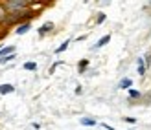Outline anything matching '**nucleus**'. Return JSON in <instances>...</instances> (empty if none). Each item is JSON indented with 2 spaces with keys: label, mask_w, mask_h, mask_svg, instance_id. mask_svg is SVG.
<instances>
[{
  "label": "nucleus",
  "mask_w": 151,
  "mask_h": 130,
  "mask_svg": "<svg viewBox=\"0 0 151 130\" xmlns=\"http://www.w3.org/2000/svg\"><path fill=\"white\" fill-rule=\"evenodd\" d=\"M109 42H111V35H105V37H101V39L98 40V44L94 46L92 50H98V48H103V46H105V44H109Z\"/></svg>",
  "instance_id": "6"
},
{
  "label": "nucleus",
  "mask_w": 151,
  "mask_h": 130,
  "mask_svg": "<svg viewBox=\"0 0 151 130\" xmlns=\"http://www.w3.org/2000/svg\"><path fill=\"white\" fill-rule=\"evenodd\" d=\"M29 28H32V24H20L17 29H15V33H17V35H24L26 31H29Z\"/></svg>",
  "instance_id": "8"
},
{
  "label": "nucleus",
  "mask_w": 151,
  "mask_h": 130,
  "mask_svg": "<svg viewBox=\"0 0 151 130\" xmlns=\"http://www.w3.org/2000/svg\"><path fill=\"white\" fill-rule=\"evenodd\" d=\"M24 70H28V72H35V70H37V63H24Z\"/></svg>",
  "instance_id": "12"
},
{
  "label": "nucleus",
  "mask_w": 151,
  "mask_h": 130,
  "mask_svg": "<svg viewBox=\"0 0 151 130\" xmlns=\"http://www.w3.org/2000/svg\"><path fill=\"white\" fill-rule=\"evenodd\" d=\"M7 17H9V13H7L6 6H4L2 2H0V26H2L4 22H6V18H7Z\"/></svg>",
  "instance_id": "4"
},
{
  "label": "nucleus",
  "mask_w": 151,
  "mask_h": 130,
  "mask_svg": "<svg viewBox=\"0 0 151 130\" xmlns=\"http://www.w3.org/2000/svg\"><path fill=\"white\" fill-rule=\"evenodd\" d=\"M68 44H70V40H65V42H63V44H61V46H59V48L55 50V53H63L66 48H68Z\"/></svg>",
  "instance_id": "13"
},
{
  "label": "nucleus",
  "mask_w": 151,
  "mask_h": 130,
  "mask_svg": "<svg viewBox=\"0 0 151 130\" xmlns=\"http://www.w3.org/2000/svg\"><path fill=\"white\" fill-rule=\"evenodd\" d=\"M118 86L122 88V90H131V88H133V81H131L129 77H125V79L120 81V85H118Z\"/></svg>",
  "instance_id": "5"
},
{
  "label": "nucleus",
  "mask_w": 151,
  "mask_h": 130,
  "mask_svg": "<svg viewBox=\"0 0 151 130\" xmlns=\"http://www.w3.org/2000/svg\"><path fill=\"white\" fill-rule=\"evenodd\" d=\"M146 70H147L146 64H138V68H137V72H138L140 77H144V75H146Z\"/></svg>",
  "instance_id": "14"
},
{
  "label": "nucleus",
  "mask_w": 151,
  "mask_h": 130,
  "mask_svg": "<svg viewBox=\"0 0 151 130\" xmlns=\"http://www.w3.org/2000/svg\"><path fill=\"white\" fill-rule=\"evenodd\" d=\"M13 90H15V86H13V85H0V94H2V95L11 94Z\"/></svg>",
  "instance_id": "10"
},
{
  "label": "nucleus",
  "mask_w": 151,
  "mask_h": 130,
  "mask_svg": "<svg viewBox=\"0 0 151 130\" xmlns=\"http://www.w3.org/2000/svg\"><path fill=\"white\" fill-rule=\"evenodd\" d=\"M61 63H63V60H57V63H54V64H52V66H50V73H54V72H55V68H57L59 64H61Z\"/></svg>",
  "instance_id": "16"
},
{
  "label": "nucleus",
  "mask_w": 151,
  "mask_h": 130,
  "mask_svg": "<svg viewBox=\"0 0 151 130\" xmlns=\"http://www.w3.org/2000/svg\"><path fill=\"white\" fill-rule=\"evenodd\" d=\"M124 121H125V123H129V125H134V123H137V119H134V117H124Z\"/></svg>",
  "instance_id": "17"
},
{
  "label": "nucleus",
  "mask_w": 151,
  "mask_h": 130,
  "mask_svg": "<svg viewBox=\"0 0 151 130\" xmlns=\"http://www.w3.org/2000/svg\"><path fill=\"white\" fill-rule=\"evenodd\" d=\"M105 22V13H98V17H96V24H103Z\"/></svg>",
  "instance_id": "15"
},
{
  "label": "nucleus",
  "mask_w": 151,
  "mask_h": 130,
  "mask_svg": "<svg viewBox=\"0 0 151 130\" xmlns=\"http://www.w3.org/2000/svg\"><path fill=\"white\" fill-rule=\"evenodd\" d=\"M6 6L7 13H17V11H24V9H29L35 2L32 0H4L2 2Z\"/></svg>",
  "instance_id": "1"
},
{
  "label": "nucleus",
  "mask_w": 151,
  "mask_h": 130,
  "mask_svg": "<svg viewBox=\"0 0 151 130\" xmlns=\"http://www.w3.org/2000/svg\"><path fill=\"white\" fill-rule=\"evenodd\" d=\"M15 46H6V48H2L0 50V59L2 57H7V55H15Z\"/></svg>",
  "instance_id": "3"
},
{
  "label": "nucleus",
  "mask_w": 151,
  "mask_h": 130,
  "mask_svg": "<svg viewBox=\"0 0 151 130\" xmlns=\"http://www.w3.org/2000/svg\"><path fill=\"white\" fill-rule=\"evenodd\" d=\"M88 63H90L88 59H81L79 63H78V72H79V73H83V72H87V68H88Z\"/></svg>",
  "instance_id": "7"
},
{
  "label": "nucleus",
  "mask_w": 151,
  "mask_h": 130,
  "mask_svg": "<svg viewBox=\"0 0 151 130\" xmlns=\"http://www.w3.org/2000/svg\"><path fill=\"white\" fill-rule=\"evenodd\" d=\"M144 60H146V68H147V66L151 64V53H147V55H146V59H144Z\"/></svg>",
  "instance_id": "18"
},
{
  "label": "nucleus",
  "mask_w": 151,
  "mask_h": 130,
  "mask_svg": "<svg viewBox=\"0 0 151 130\" xmlns=\"http://www.w3.org/2000/svg\"><path fill=\"white\" fill-rule=\"evenodd\" d=\"M76 94L81 95V94H83V88H81V86H76Z\"/></svg>",
  "instance_id": "19"
},
{
  "label": "nucleus",
  "mask_w": 151,
  "mask_h": 130,
  "mask_svg": "<svg viewBox=\"0 0 151 130\" xmlns=\"http://www.w3.org/2000/svg\"><path fill=\"white\" fill-rule=\"evenodd\" d=\"M54 28H55V26H54V22H50V20H48V22H44V24H42L39 29H37V33L42 37V35H46V33H50V31H54Z\"/></svg>",
  "instance_id": "2"
},
{
  "label": "nucleus",
  "mask_w": 151,
  "mask_h": 130,
  "mask_svg": "<svg viewBox=\"0 0 151 130\" xmlns=\"http://www.w3.org/2000/svg\"><path fill=\"white\" fill-rule=\"evenodd\" d=\"M149 6H151V2H149Z\"/></svg>",
  "instance_id": "20"
},
{
  "label": "nucleus",
  "mask_w": 151,
  "mask_h": 130,
  "mask_svg": "<svg viewBox=\"0 0 151 130\" xmlns=\"http://www.w3.org/2000/svg\"><path fill=\"white\" fill-rule=\"evenodd\" d=\"M79 123H81L83 126H96V125H98L96 121H94V119H90V117H81V119H79Z\"/></svg>",
  "instance_id": "9"
},
{
  "label": "nucleus",
  "mask_w": 151,
  "mask_h": 130,
  "mask_svg": "<svg viewBox=\"0 0 151 130\" xmlns=\"http://www.w3.org/2000/svg\"><path fill=\"white\" fill-rule=\"evenodd\" d=\"M127 95H129L131 99H140V97H142V92H138V90L131 88V90H127Z\"/></svg>",
  "instance_id": "11"
}]
</instances>
